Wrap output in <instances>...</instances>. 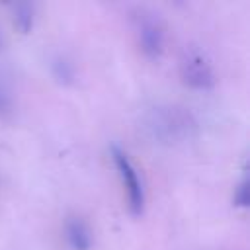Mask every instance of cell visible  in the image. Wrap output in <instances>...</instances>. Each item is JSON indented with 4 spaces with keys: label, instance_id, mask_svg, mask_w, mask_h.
Returning <instances> with one entry per match:
<instances>
[{
    "label": "cell",
    "instance_id": "cell-1",
    "mask_svg": "<svg viewBox=\"0 0 250 250\" xmlns=\"http://www.w3.org/2000/svg\"><path fill=\"white\" fill-rule=\"evenodd\" d=\"M111 158H113V164H115V168L119 172L123 188L127 191L129 211L133 215H141L143 209H145V188H143V182H141V176H139L135 164L131 162L127 152L123 148H119L117 145L111 146Z\"/></svg>",
    "mask_w": 250,
    "mask_h": 250
},
{
    "label": "cell",
    "instance_id": "cell-2",
    "mask_svg": "<svg viewBox=\"0 0 250 250\" xmlns=\"http://www.w3.org/2000/svg\"><path fill=\"white\" fill-rule=\"evenodd\" d=\"M180 76L184 84L193 90H211L217 84V76L211 62L197 51H191L184 57L180 64Z\"/></svg>",
    "mask_w": 250,
    "mask_h": 250
},
{
    "label": "cell",
    "instance_id": "cell-3",
    "mask_svg": "<svg viewBox=\"0 0 250 250\" xmlns=\"http://www.w3.org/2000/svg\"><path fill=\"white\" fill-rule=\"evenodd\" d=\"M137 43L146 59H158L164 51V27L154 16L137 18Z\"/></svg>",
    "mask_w": 250,
    "mask_h": 250
},
{
    "label": "cell",
    "instance_id": "cell-4",
    "mask_svg": "<svg viewBox=\"0 0 250 250\" xmlns=\"http://www.w3.org/2000/svg\"><path fill=\"white\" fill-rule=\"evenodd\" d=\"M64 238L72 250H92L94 232L82 217H70L64 223Z\"/></svg>",
    "mask_w": 250,
    "mask_h": 250
},
{
    "label": "cell",
    "instance_id": "cell-5",
    "mask_svg": "<svg viewBox=\"0 0 250 250\" xmlns=\"http://www.w3.org/2000/svg\"><path fill=\"white\" fill-rule=\"evenodd\" d=\"M51 74H53V78L59 82V84H62V86H68V84H72L74 82V78H76V66H74V62L68 59V57H64V55H55L53 59H51Z\"/></svg>",
    "mask_w": 250,
    "mask_h": 250
},
{
    "label": "cell",
    "instance_id": "cell-6",
    "mask_svg": "<svg viewBox=\"0 0 250 250\" xmlns=\"http://www.w3.org/2000/svg\"><path fill=\"white\" fill-rule=\"evenodd\" d=\"M12 20H14V27L16 29H20L21 33H29L33 23H35V8H33V4H27V2L16 4Z\"/></svg>",
    "mask_w": 250,
    "mask_h": 250
},
{
    "label": "cell",
    "instance_id": "cell-7",
    "mask_svg": "<svg viewBox=\"0 0 250 250\" xmlns=\"http://www.w3.org/2000/svg\"><path fill=\"white\" fill-rule=\"evenodd\" d=\"M248 199H250V189H248V180L242 178L240 184L234 188V197H232V203L236 207H246L248 205Z\"/></svg>",
    "mask_w": 250,
    "mask_h": 250
},
{
    "label": "cell",
    "instance_id": "cell-8",
    "mask_svg": "<svg viewBox=\"0 0 250 250\" xmlns=\"http://www.w3.org/2000/svg\"><path fill=\"white\" fill-rule=\"evenodd\" d=\"M12 109H14V98H12V92L0 82V117L10 115Z\"/></svg>",
    "mask_w": 250,
    "mask_h": 250
},
{
    "label": "cell",
    "instance_id": "cell-9",
    "mask_svg": "<svg viewBox=\"0 0 250 250\" xmlns=\"http://www.w3.org/2000/svg\"><path fill=\"white\" fill-rule=\"evenodd\" d=\"M0 49H2V35H0Z\"/></svg>",
    "mask_w": 250,
    "mask_h": 250
}]
</instances>
